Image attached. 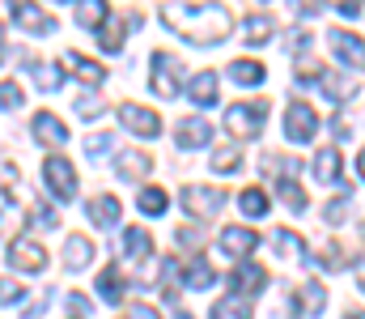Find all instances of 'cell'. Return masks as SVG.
<instances>
[{
	"mask_svg": "<svg viewBox=\"0 0 365 319\" xmlns=\"http://www.w3.org/2000/svg\"><path fill=\"white\" fill-rule=\"evenodd\" d=\"M162 21L175 26L187 43H221L234 26L225 4H162Z\"/></svg>",
	"mask_w": 365,
	"mask_h": 319,
	"instance_id": "cell-1",
	"label": "cell"
},
{
	"mask_svg": "<svg viewBox=\"0 0 365 319\" xmlns=\"http://www.w3.org/2000/svg\"><path fill=\"white\" fill-rule=\"evenodd\" d=\"M264 119H268V103H264V98H259V103H234L225 111V128H230L238 141H255L259 128H264Z\"/></svg>",
	"mask_w": 365,
	"mask_h": 319,
	"instance_id": "cell-2",
	"label": "cell"
},
{
	"mask_svg": "<svg viewBox=\"0 0 365 319\" xmlns=\"http://www.w3.org/2000/svg\"><path fill=\"white\" fill-rule=\"evenodd\" d=\"M179 73H182V64L170 51H153V77H149V86H153L158 98H175V94H179L182 90Z\"/></svg>",
	"mask_w": 365,
	"mask_h": 319,
	"instance_id": "cell-3",
	"label": "cell"
},
{
	"mask_svg": "<svg viewBox=\"0 0 365 319\" xmlns=\"http://www.w3.org/2000/svg\"><path fill=\"white\" fill-rule=\"evenodd\" d=\"M43 179H47V188L56 192V201H73V196H77V171H73V162L60 158V153H51V158L43 162Z\"/></svg>",
	"mask_w": 365,
	"mask_h": 319,
	"instance_id": "cell-4",
	"label": "cell"
},
{
	"mask_svg": "<svg viewBox=\"0 0 365 319\" xmlns=\"http://www.w3.org/2000/svg\"><path fill=\"white\" fill-rule=\"evenodd\" d=\"M314 132H319V115L306 103H289V111H284V136L293 145H310Z\"/></svg>",
	"mask_w": 365,
	"mask_h": 319,
	"instance_id": "cell-5",
	"label": "cell"
},
{
	"mask_svg": "<svg viewBox=\"0 0 365 319\" xmlns=\"http://www.w3.org/2000/svg\"><path fill=\"white\" fill-rule=\"evenodd\" d=\"M179 201H182V209L191 213V217H212V213L221 209L225 192H221V188H204V183H187Z\"/></svg>",
	"mask_w": 365,
	"mask_h": 319,
	"instance_id": "cell-6",
	"label": "cell"
},
{
	"mask_svg": "<svg viewBox=\"0 0 365 319\" xmlns=\"http://www.w3.org/2000/svg\"><path fill=\"white\" fill-rule=\"evenodd\" d=\"M264 285H268V273H264L259 264H251V260H238V264H234V273H230L234 298H251V294H259Z\"/></svg>",
	"mask_w": 365,
	"mask_h": 319,
	"instance_id": "cell-7",
	"label": "cell"
},
{
	"mask_svg": "<svg viewBox=\"0 0 365 319\" xmlns=\"http://www.w3.org/2000/svg\"><path fill=\"white\" fill-rule=\"evenodd\" d=\"M9 264L21 268V273H43V268H47V247L34 243V238H17V243L9 247Z\"/></svg>",
	"mask_w": 365,
	"mask_h": 319,
	"instance_id": "cell-8",
	"label": "cell"
},
{
	"mask_svg": "<svg viewBox=\"0 0 365 319\" xmlns=\"http://www.w3.org/2000/svg\"><path fill=\"white\" fill-rule=\"evenodd\" d=\"M327 43H331V51H336L349 69H365V39H357L353 30H331Z\"/></svg>",
	"mask_w": 365,
	"mask_h": 319,
	"instance_id": "cell-9",
	"label": "cell"
},
{
	"mask_svg": "<svg viewBox=\"0 0 365 319\" xmlns=\"http://www.w3.org/2000/svg\"><path fill=\"white\" fill-rule=\"evenodd\" d=\"M119 119H123V128H128V132H136V136H158V132H162V119H158L149 106L123 103V106H119Z\"/></svg>",
	"mask_w": 365,
	"mask_h": 319,
	"instance_id": "cell-10",
	"label": "cell"
},
{
	"mask_svg": "<svg viewBox=\"0 0 365 319\" xmlns=\"http://www.w3.org/2000/svg\"><path fill=\"white\" fill-rule=\"evenodd\" d=\"M30 132L38 136V145H51V149L68 141V123H64L60 115H51V111H38L34 123H30Z\"/></svg>",
	"mask_w": 365,
	"mask_h": 319,
	"instance_id": "cell-11",
	"label": "cell"
},
{
	"mask_svg": "<svg viewBox=\"0 0 365 319\" xmlns=\"http://www.w3.org/2000/svg\"><path fill=\"white\" fill-rule=\"evenodd\" d=\"M255 243H259V234L247 230V226H225V230H221V251L234 255V260H247V255L255 251Z\"/></svg>",
	"mask_w": 365,
	"mask_h": 319,
	"instance_id": "cell-12",
	"label": "cell"
},
{
	"mask_svg": "<svg viewBox=\"0 0 365 319\" xmlns=\"http://www.w3.org/2000/svg\"><path fill=\"white\" fill-rule=\"evenodd\" d=\"M175 141H179L182 149H200V145H208L212 141V123L208 119H182V123H175Z\"/></svg>",
	"mask_w": 365,
	"mask_h": 319,
	"instance_id": "cell-13",
	"label": "cell"
},
{
	"mask_svg": "<svg viewBox=\"0 0 365 319\" xmlns=\"http://www.w3.org/2000/svg\"><path fill=\"white\" fill-rule=\"evenodd\" d=\"M119 251H123V260H132V264L149 260V251H153V238H149V230H140V226L123 230V243H119Z\"/></svg>",
	"mask_w": 365,
	"mask_h": 319,
	"instance_id": "cell-14",
	"label": "cell"
},
{
	"mask_svg": "<svg viewBox=\"0 0 365 319\" xmlns=\"http://www.w3.org/2000/svg\"><path fill=\"white\" fill-rule=\"evenodd\" d=\"M93 264V243L86 234H68V243H64V268H90Z\"/></svg>",
	"mask_w": 365,
	"mask_h": 319,
	"instance_id": "cell-15",
	"label": "cell"
},
{
	"mask_svg": "<svg viewBox=\"0 0 365 319\" xmlns=\"http://www.w3.org/2000/svg\"><path fill=\"white\" fill-rule=\"evenodd\" d=\"M13 17H17L30 34H51V30H56V17L43 13V9H34V4H13Z\"/></svg>",
	"mask_w": 365,
	"mask_h": 319,
	"instance_id": "cell-16",
	"label": "cell"
},
{
	"mask_svg": "<svg viewBox=\"0 0 365 319\" xmlns=\"http://www.w3.org/2000/svg\"><path fill=\"white\" fill-rule=\"evenodd\" d=\"M272 34H276V21L268 13H251V17L242 21V43H251V47H264Z\"/></svg>",
	"mask_w": 365,
	"mask_h": 319,
	"instance_id": "cell-17",
	"label": "cell"
},
{
	"mask_svg": "<svg viewBox=\"0 0 365 319\" xmlns=\"http://www.w3.org/2000/svg\"><path fill=\"white\" fill-rule=\"evenodd\" d=\"M64 69H73V77H81L86 86H102L106 81V69L86 60V56H77V51H64Z\"/></svg>",
	"mask_w": 365,
	"mask_h": 319,
	"instance_id": "cell-18",
	"label": "cell"
},
{
	"mask_svg": "<svg viewBox=\"0 0 365 319\" xmlns=\"http://www.w3.org/2000/svg\"><path fill=\"white\" fill-rule=\"evenodd\" d=\"M98 47H102L106 56L123 51V17H119V13H110V17L98 26Z\"/></svg>",
	"mask_w": 365,
	"mask_h": 319,
	"instance_id": "cell-19",
	"label": "cell"
},
{
	"mask_svg": "<svg viewBox=\"0 0 365 319\" xmlns=\"http://www.w3.org/2000/svg\"><path fill=\"white\" fill-rule=\"evenodd\" d=\"M115 175H119V179H140V175H149V153L123 149V153L115 158Z\"/></svg>",
	"mask_w": 365,
	"mask_h": 319,
	"instance_id": "cell-20",
	"label": "cell"
},
{
	"mask_svg": "<svg viewBox=\"0 0 365 319\" xmlns=\"http://www.w3.org/2000/svg\"><path fill=\"white\" fill-rule=\"evenodd\" d=\"M187 94H191L195 106H212L217 103V73H195L191 86H187Z\"/></svg>",
	"mask_w": 365,
	"mask_h": 319,
	"instance_id": "cell-21",
	"label": "cell"
},
{
	"mask_svg": "<svg viewBox=\"0 0 365 319\" xmlns=\"http://www.w3.org/2000/svg\"><path fill=\"white\" fill-rule=\"evenodd\" d=\"M90 221L102 226V230L119 226V201H115V196H93L90 201Z\"/></svg>",
	"mask_w": 365,
	"mask_h": 319,
	"instance_id": "cell-22",
	"label": "cell"
},
{
	"mask_svg": "<svg viewBox=\"0 0 365 319\" xmlns=\"http://www.w3.org/2000/svg\"><path fill=\"white\" fill-rule=\"evenodd\" d=\"M314 175H319L323 183H336V179H340V149H336V145H323V149L314 153Z\"/></svg>",
	"mask_w": 365,
	"mask_h": 319,
	"instance_id": "cell-23",
	"label": "cell"
},
{
	"mask_svg": "<svg viewBox=\"0 0 365 319\" xmlns=\"http://www.w3.org/2000/svg\"><path fill=\"white\" fill-rule=\"evenodd\" d=\"M272 247L280 251V255H289V260H302V264L310 260V251L302 247V238H297L293 230H276V234H272Z\"/></svg>",
	"mask_w": 365,
	"mask_h": 319,
	"instance_id": "cell-24",
	"label": "cell"
},
{
	"mask_svg": "<svg viewBox=\"0 0 365 319\" xmlns=\"http://www.w3.org/2000/svg\"><path fill=\"white\" fill-rule=\"evenodd\" d=\"M230 77L238 86H264V64L259 60H234L230 64Z\"/></svg>",
	"mask_w": 365,
	"mask_h": 319,
	"instance_id": "cell-25",
	"label": "cell"
},
{
	"mask_svg": "<svg viewBox=\"0 0 365 319\" xmlns=\"http://www.w3.org/2000/svg\"><path fill=\"white\" fill-rule=\"evenodd\" d=\"M319 86L327 90V98H331V103H344V98H353V90H357L353 81H344L340 73H327V69L319 73Z\"/></svg>",
	"mask_w": 365,
	"mask_h": 319,
	"instance_id": "cell-26",
	"label": "cell"
},
{
	"mask_svg": "<svg viewBox=\"0 0 365 319\" xmlns=\"http://www.w3.org/2000/svg\"><path fill=\"white\" fill-rule=\"evenodd\" d=\"M238 166H242V145H217L212 149V171L217 175H230Z\"/></svg>",
	"mask_w": 365,
	"mask_h": 319,
	"instance_id": "cell-27",
	"label": "cell"
},
{
	"mask_svg": "<svg viewBox=\"0 0 365 319\" xmlns=\"http://www.w3.org/2000/svg\"><path fill=\"white\" fill-rule=\"evenodd\" d=\"M73 17H77L81 26H90V30H98V26H102V21L110 17V9H106L102 0H81V4L73 9Z\"/></svg>",
	"mask_w": 365,
	"mask_h": 319,
	"instance_id": "cell-28",
	"label": "cell"
},
{
	"mask_svg": "<svg viewBox=\"0 0 365 319\" xmlns=\"http://www.w3.org/2000/svg\"><path fill=\"white\" fill-rule=\"evenodd\" d=\"M30 77H34V86H38L43 94H56V90L64 86V73H60L56 64H34V69H30Z\"/></svg>",
	"mask_w": 365,
	"mask_h": 319,
	"instance_id": "cell-29",
	"label": "cell"
},
{
	"mask_svg": "<svg viewBox=\"0 0 365 319\" xmlns=\"http://www.w3.org/2000/svg\"><path fill=\"white\" fill-rule=\"evenodd\" d=\"M98 294H102L106 303H119V298H123V277H119V268H102V273H98Z\"/></svg>",
	"mask_w": 365,
	"mask_h": 319,
	"instance_id": "cell-30",
	"label": "cell"
},
{
	"mask_svg": "<svg viewBox=\"0 0 365 319\" xmlns=\"http://www.w3.org/2000/svg\"><path fill=\"white\" fill-rule=\"evenodd\" d=\"M272 179H276V192L289 201V209H293V213H306V196H302V188L293 183V175H272Z\"/></svg>",
	"mask_w": 365,
	"mask_h": 319,
	"instance_id": "cell-31",
	"label": "cell"
},
{
	"mask_svg": "<svg viewBox=\"0 0 365 319\" xmlns=\"http://www.w3.org/2000/svg\"><path fill=\"white\" fill-rule=\"evenodd\" d=\"M212 281H217L212 264H208V260H191V268H187V285H191V290H208Z\"/></svg>",
	"mask_w": 365,
	"mask_h": 319,
	"instance_id": "cell-32",
	"label": "cell"
},
{
	"mask_svg": "<svg viewBox=\"0 0 365 319\" xmlns=\"http://www.w3.org/2000/svg\"><path fill=\"white\" fill-rule=\"evenodd\" d=\"M323 303H327V290H323L319 281H306V285H302V311L319 315V311H323Z\"/></svg>",
	"mask_w": 365,
	"mask_h": 319,
	"instance_id": "cell-33",
	"label": "cell"
},
{
	"mask_svg": "<svg viewBox=\"0 0 365 319\" xmlns=\"http://www.w3.org/2000/svg\"><path fill=\"white\" fill-rule=\"evenodd\" d=\"M238 209L247 213V217H264V213H268V196H264L259 188H247V192L238 196Z\"/></svg>",
	"mask_w": 365,
	"mask_h": 319,
	"instance_id": "cell-34",
	"label": "cell"
},
{
	"mask_svg": "<svg viewBox=\"0 0 365 319\" xmlns=\"http://www.w3.org/2000/svg\"><path fill=\"white\" fill-rule=\"evenodd\" d=\"M212 319H251V307H247V298H225L212 307Z\"/></svg>",
	"mask_w": 365,
	"mask_h": 319,
	"instance_id": "cell-35",
	"label": "cell"
},
{
	"mask_svg": "<svg viewBox=\"0 0 365 319\" xmlns=\"http://www.w3.org/2000/svg\"><path fill=\"white\" fill-rule=\"evenodd\" d=\"M136 205L149 213V217H158V213H166V192H162V188H140Z\"/></svg>",
	"mask_w": 365,
	"mask_h": 319,
	"instance_id": "cell-36",
	"label": "cell"
},
{
	"mask_svg": "<svg viewBox=\"0 0 365 319\" xmlns=\"http://www.w3.org/2000/svg\"><path fill=\"white\" fill-rule=\"evenodd\" d=\"M21 106V86L17 81H0V111H17Z\"/></svg>",
	"mask_w": 365,
	"mask_h": 319,
	"instance_id": "cell-37",
	"label": "cell"
},
{
	"mask_svg": "<svg viewBox=\"0 0 365 319\" xmlns=\"http://www.w3.org/2000/svg\"><path fill=\"white\" fill-rule=\"evenodd\" d=\"M106 149H110V132H90V136H86V153H90V158H102Z\"/></svg>",
	"mask_w": 365,
	"mask_h": 319,
	"instance_id": "cell-38",
	"label": "cell"
},
{
	"mask_svg": "<svg viewBox=\"0 0 365 319\" xmlns=\"http://www.w3.org/2000/svg\"><path fill=\"white\" fill-rule=\"evenodd\" d=\"M349 201H353V192H344V196H336V201H331V205L323 209V217H327L331 226H336V221H344V209H349Z\"/></svg>",
	"mask_w": 365,
	"mask_h": 319,
	"instance_id": "cell-39",
	"label": "cell"
},
{
	"mask_svg": "<svg viewBox=\"0 0 365 319\" xmlns=\"http://www.w3.org/2000/svg\"><path fill=\"white\" fill-rule=\"evenodd\" d=\"M77 115H81V119H98V115H102V103H98L93 94H81V98H77Z\"/></svg>",
	"mask_w": 365,
	"mask_h": 319,
	"instance_id": "cell-40",
	"label": "cell"
},
{
	"mask_svg": "<svg viewBox=\"0 0 365 319\" xmlns=\"http://www.w3.org/2000/svg\"><path fill=\"white\" fill-rule=\"evenodd\" d=\"M30 226H43V230H51V226H56V213H51V205H38V209H30Z\"/></svg>",
	"mask_w": 365,
	"mask_h": 319,
	"instance_id": "cell-41",
	"label": "cell"
},
{
	"mask_svg": "<svg viewBox=\"0 0 365 319\" xmlns=\"http://www.w3.org/2000/svg\"><path fill=\"white\" fill-rule=\"evenodd\" d=\"M21 294H26V290H21L17 281H9V277H0V303H4V307H9V303H17Z\"/></svg>",
	"mask_w": 365,
	"mask_h": 319,
	"instance_id": "cell-42",
	"label": "cell"
},
{
	"mask_svg": "<svg viewBox=\"0 0 365 319\" xmlns=\"http://www.w3.org/2000/svg\"><path fill=\"white\" fill-rule=\"evenodd\" d=\"M68 311L81 319L86 311H90V298H86V294H68Z\"/></svg>",
	"mask_w": 365,
	"mask_h": 319,
	"instance_id": "cell-43",
	"label": "cell"
},
{
	"mask_svg": "<svg viewBox=\"0 0 365 319\" xmlns=\"http://www.w3.org/2000/svg\"><path fill=\"white\" fill-rule=\"evenodd\" d=\"M336 13H340V17H361V4L349 0V4H336Z\"/></svg>",
	"mask_w": 365,
	"mask_h": 319,
	"instance_id": "cell-44",
	"label": "cell"
},
{
	"mask_svg": "<svg viewBox=\"0 0 365 319\" xmlns=\"http://www.w3.org/2000/svg\"><path fill=\"white\" fill-rule=\"evenodd\" d=\"M132 319H162L153 307H132Z\"/></svg>",
	"mask_w": 365,
	"mask_h": 319,
	"instance_id": "cell-45",
	"label": "cell"
},
{
	"mask_svg": "<svg viewBox=\"0 0 365 319\" xmlns=\"http://www.w3.org/2000/svg\"><path fill=\"white\" fill-rule=\"evenodd\" d=\"M344 319H365V311H344Z\"/></svg>",
	"mask_w": 365,
	"mask_h": 319,
	"instance_id": "cell-46",
	"label": "cell"
},
{
	"mask_svg": "<svg viewBox=\"0 0 365 319\" xmlns=\"http://www.w3.org/2000/svg\"><path fill=\"white\" fill-rule=\"evenodd\" d=\"M357 171H361V179H365V149H361V158H357Z\"/></svg>",
	"mask_w": 365,
	"mask_h": 319,
	"instance_id": "cell-47",
	"label": "cell"
},
{
	"mask_svg": "<svg viewBox=\"0 0 365 319\" xmlns=\"http://www.w3.org/2000/svg\"><path fill=\"white\" fill-rule=\"evenodd\" d=\"M0 43H4V21H0Z\"/></svg>",
	"mask_w": 365,
	"mask_h": 319,
	"instance_id": "cell-48",
	"label": "cell"
},
{
	"mask_svg": "<svg viewBox=\"0 0 365 319\" xmlns=\"http://www.w3.org/2000/svg\"><path fill=\"white\" fill-rule=\"evenodd\" d=\"M361 290H365V277H361Z\"/></svg>",
	"mask_w": 365,
	"mask_h": 319,
	"instance_id": "cell-49",
	"label": "cell"
}]
</instances>
